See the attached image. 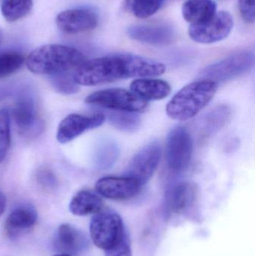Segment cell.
I'll list each match as a JSON object with an SVG mask.
<instances>
[{"mask_svg": "<svg viewBox=\"0 0 255 256\" xmlns=\"http://www.w3.org/2000/svg\"><path fill=\"white\" fill-rule=\"evenodd\" d=\"M165 64L156 60L131 54H118L84 62L74 72L79 86H93L128 78L160 76Z\"/></svg>", "mask_w": 255, "mask_h": 256, "instance_id": "cell-1", "label": "cell"}, {"mask_svg": "<svg viewBox=\"0 0 255 256\" xmlns=\"http://www.w3.org/2000/svg\"><path fill=\"white\" fill-rule=\"evenodd\" d=\"M85 61V56L71 46L46 44L30 52L26 66L35 74L53 76L76 70Z\"/></svg>", "mask_w": 255, "mask_h": 256, "instance_id": "cell-2", "label": "cell"}, {"mask_svg": "<svg viewBox=\"0 0 255 256\" xmlns=\"http://www.w3.org/2000/svg\"><path fill=\"white\" fill-rule=\"evenodd\" d=\"M218 84L208 80L195 81L181 88L166 106L169 118L179 122L194 118L213 100Z\"/></svg>", "mask_w": 255, "mask_h": 256, "instance_id": "cell-3", "label": "cell"}, {"mask_svg": "<svg viewBox=\"0 0 255 256\" xmlns=\"http://www.w3.org/2000/svg\"><path fill=\"white\" fill-rule=\"evenodd\" d=\"M254 64V54L251 51H241L207 66L199 74V78L217 84L224 82L246 74Z\"/></svg>", "mask_w": 255, "mask_h": 256, "instance_id": "cell-4", "label": "cell"}, {"mask_svg": "<svg viewBox=\"0 0 255 256\" xmlns=\"http://www.w3.org/2000/svg\"><path fill=\"white\" fill-rule=\"evenodd\" d=\"M85 102L111 111L136 114L145 112L148 108V102L124 88H108L95 92L89 94Z\"/></svg>", "mask_w": 255, "mask_h": 256, "instance_id": "cell-5", "label": "cell"}, {"mask_svg": "<svg viewBox=\"0 0 255 256\" xmlns=\"http://www.w3.org/2000/svg\"><path fill=\"white\" fill-rule=\"evenodd\" d=\"M126 232L122 219L116 212L101 210L94 214L90 224V234L97 248L106 250L117 243Z\"/></svg>", "mask_w": 255, "mask_h": 256, "instance_id": "cell-6", "label": "cell"}, {"mask_svg": "<svg viewBox=\"0 0 255 256\" xmlns=\"http://www.w3.org/2000/svg\"><path fill=\"white\" fill-rule=\"evenodd\" d=\"M193 153V140L188 130L181 126L173 128L166 142V162L169 168L175 172L187 170Z\"/></svg>", "mask_w": 255, "mask_h": 256, "instance_id": "cell-7", "label": "cell"}, {"mask_svg": "<svg viewBox=\"0 0 255 256\" xmlns=\"http://www.w3.org/2000/svg\"><path fill=\"white\" fill-rule=\"evenodd\" d=\"M12 116L16 128L23 135L35 136L41 130L42 123L37 112V100L29 88H22L16 93Z\"/></svg>", "mask_w": 255, "mask_h": 256, "instance_id": "cell-8", "label": "cell"}, {"mask_svg": "<svg viewBox=\"0 0 255 256\" xmlns=\"http://www.w3.org/2000/svg\"><path fill=\"white\" fill-rule=\"evenodd\" d=\"M233 26L232 15L227 12H219L205 22L192 24L189 28V34L198 43H216L226 38Z\"/></svg>", "mask_w": 255, "mask_h": 256, "instance_id": "cell-9", "label": "cell"}, {"mask_svg": "<svg viewBox=\"0 0 255 256\" xmlns=\"http://www.w3.org/2000/svg\"><path fill=\"white\" fill-rule=\"evenodd\" d=\"M161 148L157 142H151L142 148L132 159L124 176L137 180L142 186L149 182L158 167Z\"/></svg>", "mask_w": 255, "mask_h": 256, "instance_id": "cell-10", "label": "cell"}, {"mask_svg": "<svg viewBox=\"0 0 255 256\" xmlns=\"http://www.w3.org/2000/svg\"><path fill=\"white\" fill-rule=\"evenodd\" d=\"M99 22L97 12L90 8L67 9L56 16L57 26L66 34H73L94 30Z\"/></svg>", "mask_w": 255, "mask_h": 256, "instance_id": "cell-11", "label": "cell"}, {"mask_svg": "<svg viewBox=\"0 0 255 256\" xmlns=\"http://www.w3.org/2000/svg\"><path fill=\"white\" fill-rule=\"evenodd\" d=\"M105 116L94 114L85 116L70 114L60 122L56 132V140L61 144L70 142L83 132L100 127L104 122Z\"/></svg>", "mask_w": 255, "mask_h": 256, "instance_id": "cell-12", "label": "cell"}, {"mask_svg": "<svg viewBox=\"0 0 255 256\" xmlns=\"http://www.w3.org/2000/svg\"><path fill=\"white\" fill-rule=\"evenodd\" d=\"M142 186L128 176H106L97 180V194L109 200H127L136 196Z\"/></svg>", "mask_w": 255, "mask_h": 256, "instance_id": "cell-13", "label": "cell"}, {"mask_svg": "<svg viewBox=\"0 0 255 256\" xmlns=\"http://www.w3.org/2000/svg\"><path fill=\"white\" fill-rule=\"evenodd\" d=\"M127 34L133 40L152 46H168L175 39L173 28L165 24L130 26Z\"/></svg>", "mask_w": 255, "mask_h": 256, "instance_id": "cell-14", "label": "cell"}, {"mask_svg": "<svg viewBox=\"0 0 255 256\" xmlns=\"http://www.w3.org/2000/svg\"><path fill=\"white\" fill-rule=\"evenodd\" d=\"M52 244L58 252L71 256L85 252L89 242L82 232L70 224H63L58 228Z\"/></svg>", "mask_w": 255, "mask_h": 256, "instance_id": "cell-15", "label": "cell"}, {"mask_svg": "<svg viewBox=\"0 0 255 256\" xmlns=\"http://www.w3.org/2000/svg\"><path fill=\"white\" fill-rule=\"evenodd\" d=\"M197 197V188L193 182H179L166 192V209L174 214H183L193 207Z\"/></svg>", "mask_w": 255, "mask_h": 256, "instance_id": "cell-16", "label": "cell"}, {"mask_svg": "<svg viewBox=\"0 0 255 256\" xmlns=\"http://www.w3.org/2000/svg\"><path fill=\"white\" fill-rule=\"evenodd\" d=\"M37 220L35 208L23 204L13 209L6 219L4 230L8 237L18 238L31 231Z\"/></svg>", "mask_w": 255, "mask_h": 256, "instance_id": "cell-17", "label": "cell"}, {"mask_svg": "<svg viewBox=\"0 0 255 256\" xmlns=\"http://www.w3.org/2000/svg\"><path fill=\"white\" fill-rule=\"evenodd\" d=\"M130 90L132 92L146 102L163 100L172 91L171 86L166 81L148 78L135 80L130 84Z\"/></svg>", "mask_w": 255, "mask_h": 256, "instance_id": "cell-18", "label": "cell"}, {"mask_svg": "<svg viewBox=\"0 0 255 256\" xmlns=\"http://www.w3.org/2000/svg\"><path fill=\"white\" fill-rule=\"evenodd\" d=\"M103 202L100 196L92 191L81 190L72 198L69 206L70 212L76 216L95 214L103 210Z\"/></svg>", "mask_w": 255, "mask_h": 256, "instance_id": "cell-19", "label": "cell"}, {"mask_svg": "<svg viewBox=\"0 0 255 256\" xmlns=\"http://www.w3.org/2000/svg\"><path fill=\"white\" fill-rule=\"evenodd\" d=\"M217 13V4L213 0H187L182 7V14L192 24L205 22Z\"/></svg>", "mask_w": 255, "mask_h": 256, "instance_id": "cell-20", "label": "cell"}, {"mask_svg": "<svg viewBox=\"0 0 255 256\" xmlns=\"http://www.w3.org/2000/svg\"><path fill=\"white\" fill-rule=\"evenodd\" d=\"M232 110L226 105H221L211 110L202 118L201 135L211 136L224 128L230 121Z\"/></svg>", "mask_w": 255, "mask_h": 256, "instance_id": "cell-21", "label": "cell"}, {"mask_svg": "<svg viewBox=\"0 0 255 256\" xmlns=\"http://www.w3.org/2000/svg\"><path fill=\"white\" fill-rule=\"evenodd\" d=\"M32 8L33 0H3L1 10L4 19L13 22L26 16Z\"/></svg>", "mask_w": 255, "mask_h": 256, "instance_id": "cell-22", "label": "cell"}, {"mask_svg": "<svg viewBox=\"0 0 255 256\" xmlns=\"http://www.w3.org/2000/svg\"><path fill=\"white\" fill-rule=\"evenodd\" d=\"M120 155L119 146L112 140H106L98 146L96 152L95 160L97 168L107 170L118 160Z\"/></svg>", "mask_w": 255, "mask_h": 256, "instance_id": "cell-23", "label": "cell"}, {"mask_svg": "<svg viewBox=\"0 0 255 256\" xmlns=\"http://www.w3.org/2000/svg\"><path fill=\"white\" fill-rule=\"evenodd\" d=\"M113 127L124 132H135L141 126V118L136 112L112 111L107 116Z\"/></svg>", "mask_w": 255, "mask_h": 256, "instance_id": "cell-24", "label": "cell"}, {"mask_svg": "<svg viewBox=\"0 0 255 256\" xmlns=\"http://www.w3.org/2000/svg\"><path fill=\"white\" fill-rule=\"evenodd\" d=\"M166 0H126V7L134 16L147 18L152 16Z\"/></svg>", "mask_w": 255, "mask_h": 256, "instance_id": "cell-25", "label": "cell"}, {"mask_svg": "<svg viewBox=\"0 0 255 256\" xmlns=\"http://www.w3.org/2000/svg\"><path fill=\"white\" fill-rule=\"evenodd\" d=\"M25 62L23 55L16 51L0 54V79L11 76L19 70Z\"/></svg>", "mask_w": 255, "mask_h": 256, "instance_id": "cell-26", "label": "cell"}, {"mask_svg": "<svg viewBox=\"0 0 255 256\" xmlns=\"http://www.w3.org/2000/svg\"><path fill=\"white\" fill-rule=\"evenodd\" d=\"M10 146V116L5 109L0 110V164L7 156Z\"/></svg>", "mask_w": 255, "mask_h": 256, "instance_id": "cell-27", "label": "cell"}, {"mask_svg": "<svg viewBox=\"0 0 255 256\" xmlns=\"http://www.w3.org/2000/svg\"><path fill=\"white\" fill-rule=\"evenodd\" d=\"M74 73L66 72L51 76L52 86L58 92L64 94H72L79 91V85L73 78Z\"/></svg>", "mask_w": 255, "mask_h": 256, "instance_id": "cell-28", "label": "cell"}, {"mask_svg": "<svg viewBox=\"0 0 255 256\" xmlns=\"http://www.w3.org/2000/svg\"><path fill=\"white\" fill-rule=\"evenodd\" d=\"M105 251V256H132L131 246L127 233L113 246Z\"/></svg>", "mask_w": 255, "mask_h": 256, "instance_id": "cell-29", "label": "cell"}, {"mask_svg": "<svg viewBox=\"0 0 255 256\" xmlns=\"http://www.w3.org/2000/svg\"><path fill=\"white\" fill-rule=\"evenodd\" d=\"M37 183L45 189L52 190L58 186V180L54 173L49 168L42 167L36 173Z\"/></svg>", "mask_w": 255, "mask_h": 256, "instance_id": "cell-30", "label": "cell"}, {"mask_svg": "<svg viewBox=\"0 0 255 256\" xmlns=\"http://www.w3.org/2000/svg\"><path fill=\"white\" fill-rule=\"evenodd\" d=\"M239 8L241 16L246 22H255V0H239Z\"/></svg>", "mask_w": 255, "mask_h": 256, "instance_id": "cell-31", "label": "cell"}, {"mask_svg": "<svg viewBox=\"0 0 255 256\" xmlns=\"http://www.w3.org/2000/svg\"><path fill=\"white\" fill-rule=\"evenodd\" d=\"M6 208V198L3 192L0 190V216L4 214Z\"/></svg>", "mask_w": 255, "mask_h": 256, "instance_id": "cell-32", "label": "cell"}, {"mask_svg": "<svg viewBox=\"0 0 255 256\" xmlns=\"http://www.w3.org/2000/svg\"><path fill=\"white\" fill-rule=\"evenodd\" d=\"M1 40H2V32H1V30H0V44H1Z\"/></svg>", "mask_w": 255, "mask_h": 256, "instance_id": "cell-33", "label": "cell"}, {"mask_svg": "<svg viewBox=\"0 0 255 256\" xmlns=\"http://www.w3.org/2000/svg\"><path fill=\"white\" fill-rule=\"evenodd\" d=\"M71 256L67 255V254H58V255H55V256Z\"/></svg>", "mask_w": 255, "mask_h": 256, "instance_id": "cell-34", "label": "cell"}]
</instances>
